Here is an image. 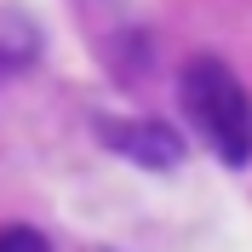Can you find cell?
<instances>
[{
    "label": "cell",
    "instance_id": "cell-1",
    "mask_svg": "<svg viewBox=\"0 0 252 252\" xmlns=\"http://www.w3.org/2000/svg\"><path fill=\"white\" fill-rule=\"evenodd\" d=\"M178 97H184V115L195 121V132L206 138V149L223 160V166H252V97L229 63L218 58H189L184 75H178Z\"/></svg>",
    "mask_w": 252,
    "mask_h": 252
},
{
    "label": "cell",
    "instance_id": "cell-2",
    "mask_svg": "<svg viewBox=\"0 0 252 252\" xmlns=\"http://www.w3.org/2000/svg\"><path fill=\"white\" fill-rule=\"evenodd\" d=\"M97 138L115 155H126L132 166H149V172H172L184 160V138L166 121H97Z\"/></svg>",
    "mask_w": 252,
    "mask_h": 252
},
{
    "label": "cell",
    "instance_id": "cell-3",
    "mask_svg": "<svg viewBox=\"0 0 252 252\" xmlns=\"http://www.w3.org/2000/svg\"><path fill=\"white\" fill-rule=\"evenodd\" d=\"M0 252H52V247H46L40 229H29V223H6V229H0Z\"/></svg>",
    "mask_w": 252,
    "mask_h": 252
},
{
    "label": "cell",
    "instance_id": "cell-4",
    "mask_svg": "<svg viewBox=\"0 0 252 252\" xmlns=\"http://www.w3.org/2000/svg\"><path fill=\"white\" fill-rule=\"evenodd\" d=\"M6 63H12V58H6V52H0V75H6Z\"/></svg>",
    "mask_w": 252,
    "mask_h": 252
}]
</instances>
